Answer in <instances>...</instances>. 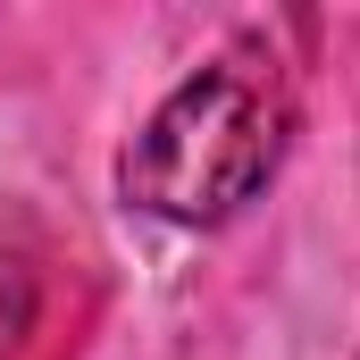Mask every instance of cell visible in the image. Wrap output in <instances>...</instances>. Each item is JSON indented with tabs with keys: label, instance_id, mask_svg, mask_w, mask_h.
<instances>
[{
	"label": "cell",
	"instance_id": "obj_2",
	"mask_svg": "<svg viewBox=\"0 0 360 360\" xmlns=\"http://www.w3.org/2000/svg\"><path fill=\"white\" fill-rule=\"evenodd\" d=\"M25 327H34V269L0 252V352H8Z\"/></svg>",
	"mask_w": 360,
	"mask_h": 360
},
{
	"label": "cell",
	"instance_id": "obj_1",
	"mask_svg": "<svg viewBox=\"0 0 360 360\" xmlns=\"http://www.w3.org/2000/svg\"><path fill=\"white\" fill-rule=\"evenodd\" d=\"M285 84H276L269 51H226L210 68H193L126 143L117 193L168 226H218L235 218L285 160Z\"/></svg>",
	"mask_w": 360,
	"mask_h": 360
}]
</instances>
